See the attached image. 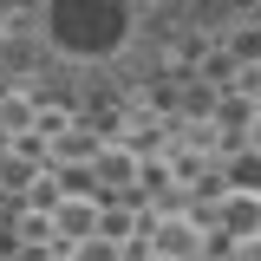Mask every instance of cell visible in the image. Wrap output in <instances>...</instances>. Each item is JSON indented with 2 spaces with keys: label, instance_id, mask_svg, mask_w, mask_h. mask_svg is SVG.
<instances>
[{
  "label": "cell",
  "instance_id": "5",
  "mask_svg": "<svg viewBox=\"0 0 261 261\" xmlns=\"http://www.w3.org/2000/svg\"><path fill=\"white\" fill-rule=\"evenodd\" d=\"M255 144H261V118H255Z\"/></svg>",
  "mask_w": 261,
  "mask_h": 261
},
{
  "label": "cell",
  "instance_id": "4",
  "mask_svg": "<svg viewBox=\"0 0 261 261\" xmlns=\"http://www.w3.org/2000/svg\"><path fill=\"white\" fill-rule=\"evenodd\" d=\"M27 118H33L27 98H7V105H0V124H27Z\"/></svg>",
  "mask_w": 261,
  "mask_h": 261
},
{
  "label": "cell",
  "instance_id": "2",
  "mask_svg": "<svg viewBox=\"0 0 261 261\" xmlns=\"http://www.w3.org/2000/svg\"><path fill=\"white\" fill-rule=\"evenodd\" d=\"M228 222H235V228H255V222H261V202L235 196V202H228Z\"/></svg>",
  "mask_w": 261,
  "mask_h": 261
},
{
  "label": "cell",
  "instance_id": "3",
  "mask_svg": "<svg viewBox=\"0 0 261 261\" xmlns=\"http://www.w3.org/2000/svg\"><path fill=\"white\" fill-rule=\"evenodd\" d=\"M59 222L79 235V228H92V209H85V202H65V209H59Z\"/></svg>",
  "mask_w": 261,
  "mask_h": 261
},
{
  "label": "cell",
  "instance_id": "1",
  "mask_svg": "<svg viewBox=\"0 0 261 261\" xmlns=\"http://www.w3.org/2000/svg\"><path fill=\"white\" fill-rule=\"evenodd\" d=\"M190 248H196V228L190 222H170V228H163V255H190Z\"/></svg>",
  "mask_w": 261,
  "mask_h": 261
}]
</instances>
